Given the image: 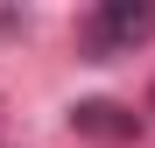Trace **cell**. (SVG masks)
I'll use <instances>...</instances> for the list:
<instances>
[{
	"label": "cell",
	"instance_id": "obj_1",
	"mask_svg": "<svg viewBox=\"0 0 155 148\" xmlns=\"http://www.w3.org/2000/svg\"><path fill=\"white\" fill-rule=\"evenodd\" d=\"M141 42H155V0H106V7H92L78 21V49L92 64H113Z\"/></svg>",
	"mask_w": 155,
	"mask_h": 148
},
{
	"label": "cell",
	"instance_id": "obj_2",
	"mask_svg": "<svg viewBox=\"0 0 155 148\" xmlns=\"http://www.w3.org/2000/svg\"><path fill=\"white\" fill-rule=\"evenodd\" d=\"M71 127H78V134H134V120H127L120 106H106V99H92V106L71 113Z\"/></svg>",
	"mask_w": 155,
	"mask_h": 148
},
{
	"label": "cell",
	"instance_id": "obj_3",
	"mask_svg": "<svg viewBox=\"0 0 155 148\" xmlns=\"http://www.w3.org/2000/svg\"><path fill=\"white\" fill-rule=\"evenodd\" d=\"M148 113H155V92H148Z\"/></svg>",
	"mask_w": 155,
	"mask_h": 148
}]
</instances>
